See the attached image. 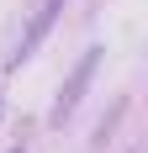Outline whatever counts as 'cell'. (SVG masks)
<instances>
[{"instance_id":"1","label":"cell","mask_w":148,"mask_h":153,"mask_svg":"<svg viewBox=\"0 0 148 153\" xmlns=\"http://www.w3.org/2000/svg\"><path fill=\"white\" fill-rule=\"evenodd\" d=\"M95 58H101V48H90L85 58H79V69L69 74V85L58 90V100H53V127H64L74 116V106H79V95H85V85H90V74H95Z\"/></svg>"},{"instance_id":"2","label":"cell","mask_w":148,"mask_h":153,"mask_svg":"<svg viewBox=\"0 0 148 153\" xmlns=\"http://www.w3.org/2000/svg\"><path fill=\"white\" fill-rule=\"evenodd\" d=\"M58 11H64V0H48L43 11H37V21H32V32H27V42H21V53H16V63L27 58L32 48H37V37H43V32H48V27H53V16H58Z\"/></svg>"}]
</instances>
